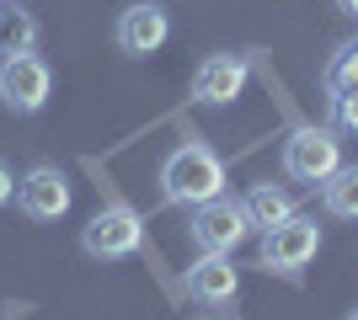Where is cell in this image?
I'll use <instances>...</instances> for the list:
<instances>
[{"label":"cell","instance_id":"cell-4","mask_svg":"<svg viewBox=\"0 0 358 320\" xmlns=\"http://www.w3.org/2000/svg\"><path fill=\"white\" fill-rule=\"evenodd\" d=\"M321 251V224H315L310 213H289L284 224L262 229V245H257V261L268 267V273H284V277H299L305 267L315 261Z\"/></svg>","mask_w":358,"mask_h":320},{"label":"cell","instance_id":"cell-12","mask_svg":"<svg viewBox=\"0 0 358 320\" xmlns=\"http://www.w3.org/2000/svg\"><path fill=\"white\" fill-rule=\"evenodd\" d=\"M321 208L331 219H358V166H337L321 182Z\"/></svg>","mask_w":358,"mask_h":320},{"label":"cell","instance_id":"cell-14","mask_svg":"<svg viewBox=\"0 0 358 320\" xmlns=\"http://www.w3.org/2000/svg\"><path fill=\"white\" fill-rule=\"evenodd\" d=\"M358 86V38L353 43H343L337 54H331V64H327V91L337 96V91H353Z\"/></svg>","mask_w":358,"mask_h":320},{"label":"cell","instance_id":"cell-18","mask_svg":"<svg viewBox=\"0 0 358 320\" xmlns=\"http://www.w3.org/2000/svg\"><path fill=\"white\" fill-rule=\"evenodd\" d=\"M348 320H358V310H353V315H348Z\"/></svg>","mask_w":358,"mask_h":320},{"label":"cell","instance_id":"cell-5","mask_svg":"<svg viewBox=\"0 0 358 320\" xmlns=\"http://www.w3.org/2000/svg\"><path fill=\"white\" fill-rule=\"evenodd\" d=\"M48 96H54V70L38 48L27 54H6L0 59V102L11 107L16 118H32V112H43Z\"/></svg>","mask_w":358,"mask_h":320},{"label":"cell","instance_id":"cell-3","mask_svg":"<svg viewBox=\"0 0 358 320\" xmlns=\"http://www.w3.org/2000/svg\"><path fill=\"white\" fill-rule=\"evenodd\" d=\"M145 245V213L129 203H107L91 213V224L80 229V251L96 261H129Z\"/></svg>","mask_w":358,"mask_h":320},{"label":"cell","instance_id":"cell-8","mask_svg":"<svg viewBox=\"0 0 358 320\" xmlns=\"http://www.w3.org/2000/svg\"><path fill=\"white\" fill-rule=\"evenodd\" d=\"M252 80V64L246 54H209V59L193 70V102L198 107H230Z\"/></svg>","mask_w":358,"mask_h":320},{"label":"cell","instance_id":"cell-10","mask_svg":"<svg viewBox=\"0 0 358 320\" xmlns=\"http://www.w3.org/2000/svg\"><path fill=\"white\" fill-rule=\"evenodd\" d=\"M187 294H193L198 305H209V310L230 305L241 294V267L224 257V251H203V257L187 267Z\"/></svg>","mask_w":358,"mask_h":320},{"label":"cell","instance_id":"cell-2","mask_svg":"<svg viewBox=\"0 0 358 320\" xmlns=\"http://www.w3.org/2000/svg\"><path fill=\"white\" fill-rule=\"evenodd\" d=\"M284 176L299 187H321L331 176V171L343 166V139H337V128L331 123H305V128H294V134L284 139Z\"/></svg>","mask_w":358,"mask_h":320},{"label":"cell","instance_id":"cell-15","mask_svg":"<svg viewBox=\"0 0 358 320\" xmlns=\"http://www.w3.org/2000/svg\"><path fill=\"white\" fill-rule=\"evenodd\" d=\"M331 128L337 134H358V86L331 96Z\"/></svg>","mask_w":358,"mask_h":320},{"label":"cell","instance_id":"cell-17","mask_svg":"<svg viewBox=\"0 0 358 320\" xmlns=\"http://www.w3.org/2000/svg\"><path fill=\"white\" fill-rule=\"evenodd\" d=\"M337 11H343V16H358V0H337Z\"/></svg>","mask_w":358,"mask_h":320},{"label":"cell","instance_id":"cell-1","mask_svg":"<svg viewBox=\"0 0 358 320\" xmlns=\"http://www.w3.org/2000/svg\"><path fill=\"white\" fill-rule=\"evenodd\" d=\"M230 192V171L209 144H177L161 166V198L177 203V208H198V203H214Z\"/></svg>","mask_w":358,"mask_h":320},{"label":"cell","instance_id":"cell-13","mask_svg":"<svg viewBox=\"0 0 358 320\" xmlns=\"http://www.w3.org/2000/svg\"><path fill=\"white\" fill-rule=\"evenodd\" d=\"M38 48V22L27 11H6L0 16V54H27Z\"/></svg>","mask_w":358,"mask_h":320},{"label":"cell","instance_id":"cell-9","mask_svg":"<svg viewBox=\"0 0 358 320\" xmlns=\"http://www.w3.org/2000/svg\"><path fill=\"white\" fill-rule=\"evenodd\" d=\"M113 38H118V48L129 59H150V54H161L166 38H171V16H166V6H155V0H139V6H129V11L118 16Z\"/></svg>","mask_w":358,"mask_h":320},{"label":"cell","instance_id":"cell-11","mask_svg":"<svg viewBox=\"0 0 358 320\" xmlns=\"http://www.w3.org/2000/svg\"><path fill=\"white\" fill-rule=\"evenodd\" d=\"M241 203H246V219H252L257 235H262V229H273V224H284L289 213H294V198H289L284 187H273V182H257Z\"/></svg>","mask_w":358,"mask_h":320},{"label":"cell","instance_id":"cell-16","mask_svg":"<svg viewBox=\"0 0 358 320\" xmlns=\"http://www.w3.org/2000/svg\"><path fill=\"white\" fill-rule=\"evenodd\" d=\"M11 198H16V176H11V166L0 160V208H6Z\"/></svg>","mask_w":358,"mask_h":320},{"label":"cell","instance_id":"cell-6","mask_svg":"<svg viewBox=\"0 0 358 320\" xmlns=\"http://www.w3.org/2000/svg\"><path fill=\"white\" fill-rule=\"evenodd\" d=\"M187 235H193V245L198 251H236V245H246L257 235L252 229V219H246V203H236L230 192L224 198H214V203H198L193 208V219H187Z\"/></svg>","mask_w":358,"mask_h":320},{"label":"cell","instance_id":"cell-7","mask_svg":"<svg viewBox=\"0 0 358 320\" xmlns=\"http://www.w3.org/2000/svg\"><path fill=\"white\" fill-rule=\"evenodd\" d=\"M16 208L27 213L32 224H54V219H64V213H70V182H64V171L48 166V160L27 166L22 176H16Z\"/></svg>","mask_w":358,"mask_h":320}]
</instances>
